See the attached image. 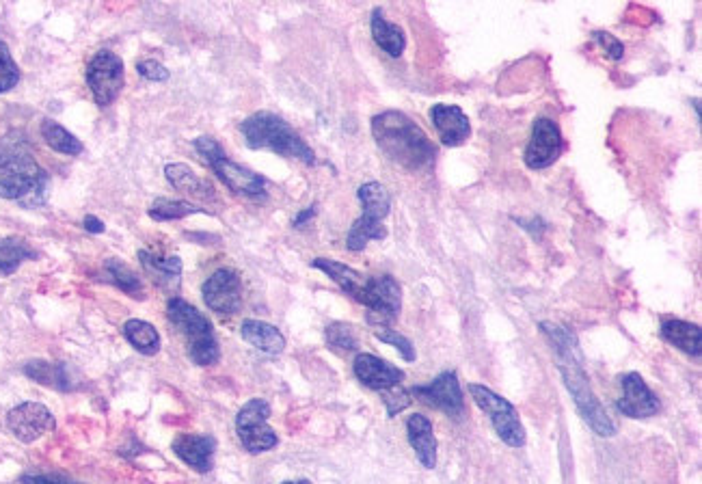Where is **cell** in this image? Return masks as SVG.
<instances>
[{
    "instance_id": "cell-32",
    "label": "cell",
    "mask_w": 702,
    "mask_h": 484,
    "mask_svg": "<svg viewBox=\"0 0 702 484\" xmlns=\"http://www.w3.org/2000/svg\"><path fill=\"white\" fill-rule=\"evenodd\" d=\"M104 268H106V273L111 275L113 284L119 290H124L126 294H130V297H141V292H143L141 279L137 277V273H134L126 262H121L119 258H108Z\"/></svg>"
},
{
    "instance_id": "cell-10",
    "label": "cell",
    "mask_w": 702,
    "mask_h": 484,
    "mask_svg": "<svg viewBox=\"0 0 702 484\" xmlns=\"http://www.w3.org/2000/svg\"><path fill=\"white\" fill-rule=\"evenodd\" d=\"M359 303L368 307V322L374 329L389 327L400 316L402 309V292L398 281L391 275L368 277Z\"/></svg>"
},
{
    "instance_id": "cell-30",
    "label": "cell",
    "mask_w": 702,
    "mask_h": 484,
    "mask_svg": "<svg viewBox=\"0 0 702 484\" xmlns=\"http://www.w3.org/2000/svg\"><path fill=\"white\" fill-rule=\"evenodd\" d=\"M42 137L48 143L50 150L59 152L63 156H78L83 154V143H80L70 130H65L61 124L52 119H44L42 121Z\"/></svg>"
},
{
    "instance_id": "cell-33",
    "label": "cell",
    "mask_w": 702,
    "mask_h": 484,
    "mask_svg": "<svg viewBox=\"0 0 702 484\" xmlns=\"http://www.w3.org/2000/svg\"><path fill=\"white\" fill-rule=\"evenodd\" d=\"M324 338H327L329 348L340 353H350L359 346L355 327L346 325V322H333V325H329L327 331H324Z\"/></svg>"
},
{
    "instance_id": "cell-13",
    "label": "cell",
    "mask_w": 702,
    "mask_h": 484,
    "mask_svg": "<svg viewBox=\"0 0 702 484\" xmlns=\"http://www.w3.org/2000/svg\"><path fill=\"white\" fill-rule=\"evenodd\" d=\"M564 150L562 132L556 121L547 117H538L532 128V139L525 147L523 160L530 169H547L560 158Z\"/></svg>"
},
{
    "instance_id": "cell-15",
    "label": "cell",
    "mask_w": 702,
    "mask_h": 484,
    "mask_svg": "<svg viewBox=\"0 0 702 484\" xmlns=\"http://www.w3.org/2000/svg\"><path fill=\"white\" fill-rule=\"evenodd\" d=\"M7 426L18 441L33 443L54 430L57 422H54V415L48 407L39 405V402H22L7 413Z\"/></svg>"
},
{
    "instance_id": "cell-31",
    "label": "cell",
    "mask_w": 702,
    "mask_h": 484,
    "mask_svg": "<svg viewBox=\"0 0 702 484\" xmlns=\"http://www.w3.org/2000/svg\"><path fill=\"white\" fill-rule=\"evenodd\" d=\"M197 212H206V210L188 204V201L167 199V197H158L150 206V210H147V214L156 221H178L184 217H191V214H197Z\"/></svg>"
},
{
    "instance_id": "cell-28",
    "label": "cell",
    "mask_w": 702,
    "mask_h": 484,
    "mask_svg": "<svg viewBox=\"0 0 702 484\" xmlns=\"http://www.w3.org/2000/svg\"><path fill=\"white\" fill-rule=\"evenodd\" d=\"M37 253L24 238H3L0 240V275H13L26 260H35Z\"/></svg>"
},
{
    "instance_id": "cell-3",
    "label": "cell",
    "mask_w": 702,
    "mask_h": 484,
    "mask_svg": "<svg viewBox=\"0 0 702 484\" xmlns=\"http://www.w3.org/2000/svg\"><path fill=\"white\" fill-rule=\"evenodd\" d=\"M46 184V171L39 167L20 134L13 132L0 141V197L29 204L46 191Z\"/></svg>"
},
{
    "instance_id": "cell-27",
    "label": "cell",
    "mask_w": 702,
    "mask_h": 484,
    "mask_svg": "<svg viewBox=\"0 0 702 484\" xmlns=\"http://www.w3.org/2000/svg\"><path fill=\"white\" fill-rule=\"evenodd\" d=\"M165 176L167 180L178 188V191L186 193V195H191V197H199V199H214V186L204 180V178H199L197 173L188 167V165H182V163H171L165 167Z\"/></svg>"
},
{
    "instance_id": "cell-41",
    "label": "cell",
    "mask_w": 702,
    "mask_h": 484,
    "mask_svg": "<svg viewBox=\"0 0 702 484\" xmlns=\"http://www.w3.org/2000/svg\"><path fill=\"white\" fill-rule=\"evenodd\" d=\"M314 214H316V206H309L307 210H303V212L299 214V217L294 219V227H303V225H305L309 219L314 217Z\"/></svg>"
},
{
    "instance_id": "cell-20",
    "label": "cell",
    "mask_w": 702,
    "mask_h": 484,
    "mask_svg": "<svg viewBox=\"0 0 702 484\" xmlns=\"http://www.w3.org/2000/svg\"><path fill=\"white\" fill-rule=\"evenodd\" d=\"M407 437L417 459L426 469H435L437 465V437L432 430V422L422 413H413L407 420Z\"/></svg>"
},
{
    "instance_id": "cell-4",
    "label": "cell",
    "mask_w": 702,
    "mask_h": 484,
    "mask_svg": "<svg viewBox=\"0 0 702 484\" xmlns=\"http://www.w3.org/2000/svg\"><path fill=\"white\" fill-rule=\"evenodd\" d=\"M240 132L251 150H270L279 156L301 160L305 165H316V154L312 147L305 143V139L286 119H281L275 113H253L242 121Z\"/></svg>"
},
{
    "instance_id": "cell-2",
    "label": "cell",
    "mask_w": 702,
    "mask_h": 484,
    "mask_svg": "<svg viewBox=\"0 0 702 484\" xmlns=\"http://www.w3.org/2000/svg\"><path fill=\"white\" fill-rule=\"evenodd\" d=\"M372 137L381 152L409 171L432 167L437 145L415 121L400 111H385L372 119Z\"/></svg>"
},
{
    "instance_id": "cell-6",
    "label": "cell",
    "mask_w": 702,
    "mask_h": 484,
    "mask_svg": "<svg viewBox=\"0 0 702 484\" xmlns=\"http://www.w3.org/2000/svg\"><path fill=\"white\" fill-rule=\"evenodd\" d=\"M357 197L361 201L363 214L353 223L346 238V247L350 251H363L370 240L387 238L383 219L391 210V197L381 182H366L359 186Z\"/></svg>"
},
{
    "instance_id": "cell-16",
    "label": "cell",
    "mask_w": 702,
    "mask_h": 484,
    "mask_svg": "<svg viewBox=\"0 0 702 484\" xmlns=\"http://www.w3.org/2000/svg\"><path fill=\"white\" fill-rule=\"evenodd\" d=\"M620 385H623V396L618 398L616 409L627 415L631 420H642V418H653L661 411L659 398L651 392V387L646 385V381L638 372H629L625 376H620Z\"/></svg>"
},
{
    "instance_id": "cell-26",
    "label": "cell",
    "mask_w": 702,
    "mask_h": 484,
    "mask_svg": "<svg viewBox=\"0 0 702 484\" xmlns=\"http://www.w3.org/2000/svg\"><path fill=\"white\" fill-rule=\"evenodd\" d=\"M370 26H372V37H374L376 46L383 48L389 57L398 59L404 52V48H407V37H404V31L400 29V26L387 22L383 18L381 9L372 11Z\"/></svg>"
},
{
    "instance_id": "cell-23",
    "label": "cell",
    "mask_w": 702,
    "mask_h": 484,
    "mask_svg": "<svg viewBox=\"0 0 702 484\" xmlns=\"http://www.w3.org/2000/svg\"><path fill=\"white\" fill-rule=\"evenodd\" d=\"M240 335L242 340L249 342L253 348H258V351L266 353V355H279L283 353V348H286V338H283V333L268 325V322L262 320H245L240 325Z\"/></svg>"
},
{
    "instance_id": "cell-25",
    "label": "cell",
    "mask_w": 702,
    "mask_h": 484,
    "mask_svg": "<svg viewBox=\"0 0 702 484\" xmlns=\"http://www.w3.org/2000/svg\"><path fill=\"white\" fill-rule=\"evenodd\" d=\"M139 260L143 268L150 277L154 279V284L160 288H173L178 290L180 286V275H182V260L178 255H171V258H156L150 251H139Z\"/></svg>"
},
{
    "instance_id": "cell-34",
    "label": "cell",
    "mask_w": 702,
    "mask_h": 484,
    "mask_svg": "<svg viewBox=\"0 0 702 484\" xmlns=\"http://www.w3.org/2000/svg\"><path fill=\"white\" fill-rule=\"evenodd\" d=\"M20 83V67L13 61L9 46L0 42V93L11 91Z\"/></svg>"
},
{
    "instance_id": "cell-40",
    "label": "cell",
    "mask_w": 702,
    "mask_h": 484,
    "mask_svg": "<svg viewBox=\"0 0 702 484\" xmlns=\"http://www.w3.org/2000/svg\"><path fill=\"white\" fill-rule=\"evenodd\" d=\"M83 225H85V230L91 232V234H102L106 230L104 223L98 217H91V214H89V217H85Z\"/></svg>"
},
{
    "instance_id": "cell-7",
    "label": "cell",
    "mask_w": 702,
    "mask_h": 484,
    "mask_svg": "<svg viewBox=\"0 0 702 484\" xmlns=\"http://www.w3.org/2000/svg\"><path fill=\"white\" fill-rule=\"evenodd\" d=\"M197 154L206 160V165L219 176V180L238 195L247 197H264L266 195V180L247 167H242L234 160H229L223 147L212 137L195 139Z\"/></svg>"
},
{
    "instance_id": "cell-1",
    "label": "cell",
    "mask_w": 702,
    "mask_h": 484,
    "mask_svg": "<svg viewBox=\"0 0 702 484\" xmlns=\"http://www.w3.org/2000/svg\"><path fill=\"white\" fill-rule=\"evenodd\" d=\"M540 329H543V333L551 342L553 353H556L562 381L566 389H569L579 415H582L599 437H614L616 426L610 415H607L605 407L601 405L597 394L592 392L588 374L584 370V355L582 348H579L577 335L569 327L556 325V322H540Z\"/></svg>"
},
{
    "instance_id": "cell-14",
    "label": "cell",
    "mask_w": 702,
    "mask_h": 484,
    "mask_svg": "<svg viewBox=\"0 0 702 484\" xmlns=\"http://www.w3.org/2000/svg\"><path fill=\"white\" fill-rule=\"evenodd\" d=\"M201 294L212 312L225 316L236 314L242 305V281L232 268H219L206 279Z\"/></svg>"
},
{
    "instance_id": "cell-5",
    "label": "cell",
    "mask_w": 702,
    "mask_h": 484,
    "mask_svg": "<svg viewBox=\"0 0 702 484\" xmlns=\"http://www.w3.org/2000/svg\"><path fill=\"white\" fill-rule=\"evenodd\" d=\"M167 316L186 340V351L197 366H214L221 359L219 340L214 335L212 322L197 307L180 297L167 303Z\"/></svg>"
},
{
    "instance_id": "cell-11",
    "label": "cell",
    "mask_w": 702,
    "mask_h": 484,
    "mask_svg": "<svg viewBox=\"0 0 702 484\" xmlns=\"http://www.w3.org/2000/svg\"><path fill=\"white\" fill-rule=\"evenodd\" d=\"M124 80V61L111 50H100L87 65V85L93 93V100L100 106H111L117 100Z\"/></svg>"
},
{
    "instance_id": "cell-38",
    "label": "cell",
    "mask_w": 702,
    "mask_h": 484,
    "mask_svg": "<svg viewBox=\"0 0 702 484\" xmlns=\"http://www.w3.org/2000/svg\"><path fill=\"white\" fill-rule=\"evenodd\" d=\"M592 35H594V39H597V42H599V44L605 48L607 57L614 59V61L623 59V55H625V46L620 44L614 35H610V33H601V31L592 33Z\"/></svg>"
},
{
    "instance_id": "cell-39",
    "label": "cell",
    "mask_w": 702,
    "mask_h": 484,
    "mask_svg": "<svg viewBox=\"0 0 702 484\" xmlns=\"http://www.w3.org/2000/svg\"><path fill=\"white\" fill-rule=\"evenodd\" d=\"M22 484H83V482H72L59 476H24Z\"/></svg>"
},
{
    "instance_id": "cell-29",
    "label": "cell",
    "mask_w": 702,
    "mask_h": 484,
    "mask_svg": "<svg viewBox=\"0 0 702 484\" xmlns=\"http://www.w3.org/2000/svg\"><path fill=\"white\" fill-rule=\"evenodd\" d=\"M124 335L126 340L134 346V351H139L141 355H156L160 351V335L154 325L145 320H128L124 325Z\"/></svg>"
},
{
    "instance_id": "cell-36",
    "label": "cell",
    "mask_w": 702,
    "mask_h": 484,
    "mask_svg": "<svg viewBox=\"0 0 702 484\" xmlns=\"http://www.w3.org/2000/svg\"><path fill=\"white\" fill-rule=\"evenodd\" d=\"M383 396V402H385V407H387V413H389V418H394L396 413H400L402 409H407L409 407V402H411V394L407 392V389H402L400 385L398 387H391V389H385V392H381Z\"/></svg>"
},
{
    "instance_id": "cell-17",
    "label": "cell",
    "mask_w": 702,
    "mask_h": 484,
    "mask_svg": "<svg viewBox=\"0 0 702 484\" xmlns=\"http://www.w3.org/2000/svg\"><path fill=\"white\" fill-rule=\"evenodd\" d=\"M353 370L357 379L366 387L374 389V392H385V389L398 387L404 381V372L400 368L391 366L385 359L374 357L370 353L357 355Z\"/></svg>"
},
{
    "instance_id": "cell-24",
    "label": "cell",
    "mask_w": 702,
    "mask_h": 484,
    "mask_svg": "<svg viewBox=\"0 0 702 484\" xmlns=\"http://www.w3.org/2000/svg\"><path fill=\"white\" fill-rule=\"evenodd\" d=\"M312 266L318 268V271H322L324 275H329L335 284L340 286L346 294H350V297H353L355 301H361L363 290H366V284H368V277L357 273L355 268H350L342 262L329 260V258H316L312 262Z\"/></svg>"
},
{
    "instance_id": "cell-37",
    "label": "cell",
    "mask_w": 702,
    "mask_h": 484,
    "mask_svg": "<svg viewBox=\"0 0 702 484\" xmlns=\"http://www.w3.org/2000/svg\"><path fill=\"white\" fill-rule=\"evenodd\" d=\"M137 72L139 76H143L145 80H150V83H165L169 78V70L165 65L156 59H145L137 63Z\"/></svg>"
},
{
    "instance_id": "cell-9",
    "label": "cell",
    "mask_w": 702,
    "mask_h": 484,
    "mask_svg": "<svg viewBox=\"0 0 702 484\" xmlns=\"http://www.w3.org/2000/svg\"><path fill=\"white\" fill-rule=\"evenodd\" d=\"M268 418H270V405L262 398L249 400L247 405L238 411L236 430H238L240 443L245 446L247 452L262 454L273 450L279 443L275 430L266 424Z\"/></svg>"
},
{
    "instance_id": "cell-22",
    "label": "cell",
    "mask_w": 702,
    "mask_h": 484,
    "mask_svg": "<svg viewBox=\"0 0 702 484\" xmlns=\"http://www.w3.org/2000/svg\"><path fill=\"white\" fill-rule=\"evenodd\" d=\"M661 338L692 357H700L702 353V331L698 325H692V322L666 318L661 322Z\"/></svg>"
},
{
    "instance_id": "cell-12",
    "label": "cell",
    "mask_w": 702,
    "mask_h": 484,
    "mask_svg": "<svg viewBox=\"0 0 702 484\" xmlns=\"http://www.w3.org/2000/svg\"><path fill=\"white\" fill-rule=\"evenodd\" d=\"M411 394L424 405L443 411L448 418L458 420L465 413V398L456 372H441L432 383L413 387Z\"/></svg>"
},
{
    "instance_id": "cell-35",
    "label": "cell",
    "mask_w": 702,
    "mask_h": 484,
    "mask_svg": "<svg viewBox=\"0 0 702 484\" xmlns=\"http://www.w3.org/2000/svg\"><path fill=\"white\" fill-rule=\"evenodd\" d=\"M374 335H376V340H381V342H385L389 346H394L396 351L407 361H415V346L411 344L409 338H404V335L398 333L396 329L378 327V329H374Z\"/></svg>"
},
{
    "instance_id": "cell-43",
    "label": "cell",
    "mask_w": 702,
    "mask_h": 484,
    "mask_svg": "<svg viewBox=\"0 0 702 484\" xmlns=\"http://www.w3.org/2000/svg\"><path fill=\"white\" fill-rule=\"evenodd\" d=\"M281 484H294V482H281Z\"/></svg>"
},
{
    "instance_id": "cell-18",
    "label": "cell",
    "mask_w": 702,
    "mask_h": 484,
    "mask_svg": "<svg viewBox=\"0 0 702 484\" xmlns=\"http://www.w3.org/2000/svg\"><path fill=\"white\" fill-rule=\"evenodd\" d=\"M430 119H432V126L437 128V134L443 145L456 147V145H463L469 139L471 134L469 117L463 113L461 106L435 104L430 109Z\"/></svg>"
},
{
    "instance_id": "cell-19",
    "label": "cell",
    "mask_w": 702,
    "mask_h": 484,
    "mask_svg": "<svg viewBox=\"0 0 702 484\" xmlns=\"http://www.w3.org/2000/svg\"><path fill=\"white\" fill-rule=\"evenodd\" d=\"M173 452L199 474H208L214 467L216 441L208 435H178L173 441Z\"/></svg>"
},
{
    "instance_id": "cell-21",
    "label": "cell",
    "mask_w": 702,
    "mask_h": 484,
    "mask_svg": "<svg viewBox=\"0 0 702 484\" xmlns=\"http://www.w3.org/2000/svg\"><path fill=\"white\" fill-rule=\"evenodd\" d=\"M24 374L33 379L39 385H46L52 389H59V392H72L76 389V381L72 376L70 366L65 363H52V361H29L24 366Z\"/></svg>"
},
{
    "instance_id": "cell-8",
    "label": "cell",
    "mask_w": 702,
    "mask_h": 484,
    "mask_svg": "<svg viewBox=\"0 0 702 484\" xmlns=\"http://www.w3.org/2000/svg\"><path fill=\"white\" fill-rule=\"evenodd\" d=\"M469 394L474 398L476 405L489 415V420L495 428V433L499 435L504 443H508L510 448H523L525 446V428L521 424V418L517 409L510 405V402L502 396H497L493 389L471 383Z\"/></svg>"
},
{
    "instance_id": "cell-42",
    "label": "cell",
    "mask_w": 702,
    "mask_h": 484,
    "mask_svg": "<svg viewBox=\"0 0 702 484\" xmlns=\"http://www.w3.org/2000/svg\"><path fill=\"white\" fill-rule=\"evenodd\" d=\"M294 484H312L309 480H299V482H294Z\"/></svg>"
}]
</instances>
